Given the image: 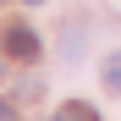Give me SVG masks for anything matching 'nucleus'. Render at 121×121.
<instances>
[{
  "instance_id": "nucleus-3",
  "label": "nucleus",
  "mask_w": 121,
  "mask_h": 121,
  "mask_svg": "<svg viewBox=\"0 0 121 121\" xmlns=\"http://www.w3.org/2000/svg\"><path fill=\"white\" fill-rule=\"evenodd\" d=\"M105 88H116V94H121V55H110V60H105Z\"/></svg>"
},
{
  "instance_id": "nucleus-5",
  "label": "nucleus",
  "mask_w": 121,
  "mask_h": 121,
  "mask_svg": "<svg viewBox=\"0 0 121 121\" xmlns=\"http://www.w3.org/2000/svg\"><path fill=\"white\" fill-rule=\"evenodd\" d=\"M28 6H44V0H28Z\"/></svg>"
},
{
  "instance_id": "nucleus-2",
  "label": "nucleus",
  "mask_w": 121,
  "mask_h": 121,
  "mask_svg": "<svg viewBox=\"0 0 121 121\" xmlns=\"http://www.w3.org/2000/svg\"><path fill=\"white\" fill-rule=\"evenodd\" d=\"M55 121H99V116H94V105L72 99V105H60V110H55Z\"/></svg>"
},
{
  "instance_id": "nucleus-1",
  "label": "nucleus",
  "mask_w": 121,
  "mask_h": 121,
  "mask_svg": "<svg viewBox=\"0 0 121 121\" xmlns=\"http://www.w3.org/2000/svg\"><path fill=\"white\" fill-rule=\"evenodd\" d=\"M6 55H17V60H33V55H39V33H33L28 22H17V28L6 33Z\"/></svg>"
},
{
  "instance_id": "nucleus-4",
  "label": "nucleus",
  "mask_w": 121,
  "mask_h": 121,
  "mask_svg": "<svg viewBox=\"0 0 121 121\" xmlns=\"http://www.w3.org/2000/svg\"><path fill=\"white\" fill-rule=\"evenodd\" d=\"M0 121H17V105H11V99H0Z\"/></svg>"
}]
</instances>
